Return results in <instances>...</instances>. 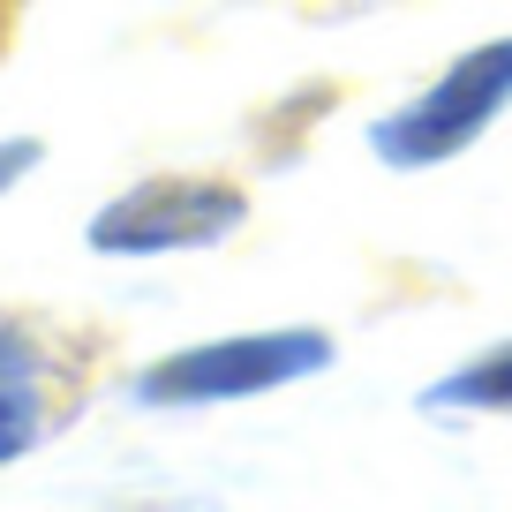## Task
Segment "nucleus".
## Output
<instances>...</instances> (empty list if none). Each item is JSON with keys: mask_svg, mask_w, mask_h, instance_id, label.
<instances>
[{"mask_svg": "<svg viewBox=\"0 0 512 512\" xmlns=\"http://www.w3.org/2000/svg\"><path fill=\"white\" fill-rule=\"evenodd\" d=\"M332 362L317 332H272V339H219V347L174 354L166 369L144 377V400H241V392H272L287 377H309V369Z\"/></svg>", "mask_w": 512, "mask_h": 512, "instance_id": "f03ea898", "label": "nucleus"}, {"mask_svg": "<svg viewBox=\"0 0 512 512\" xmlns=\"http://www.w3.org/2000/svg\"><path fill=\"white\" fill-rule=\"evenodd\" d=\"M38 437V384H31V347L0 332V460H16Z\"/></svg>", "mask_w": 512, "mask_h": 512, "instance_id": "20e7f679", "label": "nucleus"}, {"mask_svg": "<svg viewBox=\"0 0 512 512\" xmlns=\"http://www.w3.org/2000/svg\"><path fill=\"white\" fill-rule=\"evenodd\" d=\"M241 226V196L234 189H204V181H151V189L121 196V204L98 211L91 241L113 256L136 249H196V241H219Z\"/></svg>", "mask_w": 512, "mask_h": 512, "instance_id": "7ed1b4c3", "label": "nucleus"}, {"mask_svg": "<svg viewBox=\"0 0 512 512\" xmlns=\"http://www.w3.org/2000/svg\"><path fill=\"white\" fill-rule=\"evenodd\" d=\"M505 98H512V38H505V46L467 53V61L452 68V76L437 83L430 98H415L400 121H384L369 144H377L392 166L452 159L460 144H475L482 128H490V113H505Z\"/></svg>", "mask_w": 512, "mask_h": 512, "instance_id": "f257e3e1", "label": "nucleus"}, {"mask_svg": "<svg viewBox=\"0 0 512 512\" xmlns=\"http://www.w3.org/2000/svg\"><path fill=\"white\" fill-rule=\"evenodd\" d=\"M31 159H38V144H0V189H8V181H16Z\"/></svg>", "mask_w": 512, "mask_h": 512, "instance_id": "423d86ee", "label": "nucleus"}, {"mask_svg": "<svg viewBox=\"0 0 512 512\" xmlns=\"http://www.w3.org/2000/svg\"><path fill=\"white\" fill-rule=\"evenodd\" d=\"M437 400H452V407H512V354H490L482 369L452 377Z\"/></svg>", "mask_w": 512, "mask_h": 512, "instance_id": "39448f33", "label": "nucleus"}]
</instances>
